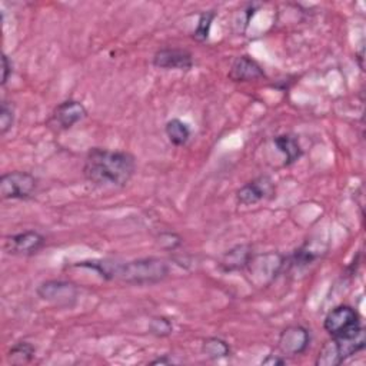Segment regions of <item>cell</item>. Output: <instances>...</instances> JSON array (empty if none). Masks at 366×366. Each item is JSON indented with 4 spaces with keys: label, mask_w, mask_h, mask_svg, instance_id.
Wrapping results in <instances>:
<instances>
[{
    "label": "cell",
    "mask_w": 366,
    "mask_h": 366,
    "mask_svg": "<svg viewBox=\"0 0 366 366\" xmlns=\"http://www.w3.org/2000/svg\"><path fill=\"white\" fill-rule=\"evenodd\" d=\"M76 267H83L96 272L106 280H120L134 286H149L164 280L169 274V264L160 257H139L127 262L113 259H92L74 263Z\"/></svg>",
    "instance_id": "6da1fadb"
},
{
    "label": "cell",
    "mask_w": 366,
    "mask_h": 366,
    "mask_svg": "<svg viewBox=\"0 0 366 366\" xmlns=\"http://www.w3.org/2000/svg\"><path fill=\"white\" fill-rule=\"evenodd\" d=\"M136 172V159L124 150L93 147L87 152L83 174L96 186L124 187Z\"/></svg>",
    "instance_id": "7a4b0ae2"
},
{
    "label": "cell",
    "mask_w": 366,
    "mask_h": 366,
    "mask_svg": "<svg viewBox=\"0 0 366 366\" xmlns=\"http://www.w3.org/2000/svg\"><path fill=\"white\" fill-rule=\"evenodd\" d=\"M366 346V330L362 325L342 335L332 336L319 350L316 357L317 366H337L347 357L363 350Z\"/></svg>",
    "instance_id": "3957f363"
},
{
    "label": "cell",
    "mask_w": 366,
    "mask_h": 366,
    "mask_svg": "<svg viewBox=\"0 0 366 366\" xmlns=\"http://www.w3.org/2000/svg\"><path fill=\"white\" fill-rule=\"evenodd\" d=\"M286 266V257L276 252L253 254L246 266L249 280L262 287L272 283Z\"/></svg>",
    "instance_id": "277c9868"
},
{
    "label": "cell",
    "mask_w": 366,
    "mask_h": 366,
    "mask_svg": "<svg viewBox=\"0 0 366 366\" xmlns=\"http://www.w3.org/2000/svg\"><path fill=\"white\" fill-rule=\"evenodd\" d=\"M37 187V179L21 170L7 172L0 176V196L6 200L30 199Z\"/></svg>",
    "instance_id": "5b68a950"
},
{
    "label": "cell",
    "mask_w": 366,
    "mask_h": 366,
    "mask_svg": "<svg viewBox=\"0 0 366 366\" xmlns=\"http://www.w3.org/2000/svg\"><path fill=\"white\" fill-rule=\"evenodd\" d=\"M37 296L57 307H70L76 303L79 287L76 283L61 279H50L40 283L36 289Z\"/></svg>",
    "instance_id": "8992f818"
},
{
    "label": "cell",
    "mask_w": 366,
    "mask_h": 366,
    "mask_svg": "<svg viewBox=\"0 0 366 366\" xmlns=\"http://www.w3.org/2000/svg\"><path fill=\"white\" fill-rule=\"evenodd\" d=\"M360 325V316L356 309L349 305L333 307L323 320V327L330 336L342 335Z\"/></svg>",
    "instance_id": "52a82bcc"
},
{
    "label": "cell",
    "mask_w": 366,
    "mask_h": 366,
    "mask_svg": "<svg viewBox=\"0 0 366 366\" xmlns=\"http://www.w3.org/2000/svg\"><path fill=\"white\" fill-rule=\"evenodd\" d=\"M310 330L302 325L285 327L277 339V347L283 355L297 356L307 350L310 345Z\"/></svg>",
    "instance_id": "ba28073f"
},
{
    "label": "cell",
    "mask_w": 366,
    "mask_h": 366,
    "mask_svg": "<svg viewBox=\"0 0 366 366\" xmlns=\"http://www.w3.org/2000/svg\"><path fill=\"white\" fill-rule=\"evenodd\" d=\"M46 244V237L37 230H24L4 239V250L9 254L30 256Z\"/></svg>",
    "instance_id": "9c48e42d"
},
{
    "label": "cell",
    "mask_w": 366,
    "mask_h": 366,
    "mask_svg": "<svg viewBox=\"0 0 366 366\" xmlns=\"http://www.w3.org/2000/svg\"><path fill=\"white\" fill-rule=\"evenodd\" d=\"M273 194H274V183L269 176L263 174L244 183L236 192V200L243 206H250L262 200L270 199Z\"/></svg>",
    "instance_id": "30bf717a"
},
{
    "label": "cell",
    "mask_w": 366,
    "mask_h": 366,
    "mask_svg": "<svg viewBox=\"0 0 366 366\" xmlns=\"http://www.w3.org/2000/svg\"><path fill=\"white\" fill-rule=\"evenodd\" d=\"M153 66L163 70H190L193 67V54L186 49L163 47L153 56Z\"/></svg>",
    "instance_id": "8fae6325"
},
{
    "label": "cell",
    "mask_w": 366,
    "mask_h": 366,
    "mask_svg": "<svg viewBox=\"0 0 366 366\" xmlns=\"http://www.w3.org/2000/svg\"><path fill=\"white\" fill-rule=\"evenodd\" d=\"M87 116V109L79 100L69 99L56 106L53 120L61 130H69Z\"/></svg>",
    "instance_id": "7c38bea8"
},
{
    "label": "cell",
    "mask_w": 366,
    "mask_h": 366,
    "mask_svg": "<svg viewBox=\"0 0 366 366\" xmlns=\"http://www.w3.org/2000/svg\"><path fill=\"white\" fill-rule=\"evenodd\" d=\"M253 254L254 253H253V249L250 244L240 243V244H236V246L230 247L229 250H226L220 256L217 264H219L220 270L224 273L244 270Z\"/></svg>",
    "instance_id": "4fadbf2b"
},
{
    "label": "cell",
    "mask_w": 366,
    "mask_h": 366,
    "mask_svg": "<svg viewBox=\"0 0 366 366\" xmlns=\"http://www.w3.org/2000/svg\"><path fill=\"white\" fill-rule=\"evenodd\" d=\"M264 77L262 66L250 56H239L232 63L229 79L233 81H253Z\"/></svg>",
    "instance_id": "5bb4252c"
},
{
    "label": "cell",
    "mask_w": 366,
    "mask_h": 366,
    "mask_svg": "<svg viewBox=\"0 0 366 366\" xmlns=\"http://www.w3.org/2000/svg\"><path fill=\"white\" fill-rule=\"evenodd\" d=\"M273 143H274L276 149L283 154L285 166H289V164L295 163L303 154V150L299 144V140L293 134H289V133L279 134L273 139Z\"/></svg>",
    "instance_id": "9a60e30c"
},
{
    "label": "cell",
    "mask_w": 366,
    "mask_h": 366,
    "mask_svg": "<svg viewBox=\"0 0 366 366\" xmlns=\"http://www.w3.org/2000/svg\"><path fill=\"white\" fill-rule=\"evenodd\" d=\"M164 133L172 144L183 146L189 142L192 130L186 122H183L180 119H170L164 124Z\"/></svg>",
    "instance_id": "2e32d148"
},
{
    "label": "cell",
    "mask_w": 366,
    "mask_h": 366,
    "mask_svg": "<svg viewBox=\"0 0 366 366\" xmlns=\"http://www.w3.org/2000/svg\"><path fill=\"white\" fill-rule=\"evenodd\" d=\"M202 352L209 359L217 360V359L227 357L230 355L232 349H230V345L224 339L217 337V336H210L203 340Z\"/></svg>",
    "instance_id": "e0dca14e"
},
{
    "label": "cell",
    "mask_w": 366,
    "mask_h": 366,
    "mask_svg": "<svg viewBox=\"0 0 366 366\" xmlns=\"http://www.w3.org/2000/svg\"><path fill=\"white\" fill-rule=\"evenodd\" d=\"M34 346L26 340H21V342H17L14 343L9 353H7V359L11 365H26V363H30L34 357Z\"/></svg>",
    "instance_id": "ac0fdd59"
},
{
    "label": "cell",
    "mask_w": 366,
    "mask_h": 366,
    "mask_svg": "<svg viewBox=\"0 0 366 366\" xmlns=\"http://www.w3.org/2000/svg\"><path fill=\"white\" fill-rule=\"evenodd\" d=\"M216 17V13L209 10V11H203L200 13L199 19H197V24H196V29L193 31V39L199 43H203L209 39V34H210V29H212V23Z\"/></svg>",
    "instance_id": "d6986e66"
},
{
    "label": "cell",
    "mask_w": 366,
    "mask_h": 366,
    "mask_svg": "<svg viewBox=\"0 0 366 366\" xmlns=\"http://www.w3.org/2000/svg\"><path fill=\"white\" fill-rule=\"evenodd\" d=\"M149 332L157 337L169 336L173 332V323L164 316H156L149 322Z\"/></svg>",
    "instance_id": "ffe728a7"
},
{
    "label": "cell",
    "mask_w": 366,
    "mask_h": 366,
    "mask_svg": "<svg viewBox=\"0 0 366 366\" xmlns=\"http://www.w3.org/2000/svg\"><path fill=\"white\" fill-rule=\"evenodd\" d=\"M14 123V106L10 102L3 100L0 104V133L4 136Z\"/></svg>",
    "instance_id": "44dd1931"
},
{
    "label": "cell",
    "mask_w": 366,
    "mask_h": 366,
    "mask_svg": "<svg viewBox=\"0 0 366 366\" xmlns=\"http://www.w3.org/2000/svg\"><path fill=\"white\" fill-rule=\"evenodd\" d=\"M159 242L160 244L164 247V249H169V250H174L177 246L182 244V237L179 234H176L174 232H164V233H160L159 236Z\"/></svg>",
    "instance_id": "7402d4cb"
},
{
    "label": "cell",
    "mask_w": 366,
    "mask_h": 366,
    "mask_svg": "<svg viewBox=\"0 0 366 366\" xmlns=\"http://www.w3.org/2000/svg\"><path fill=\"white\" fill-rule=\"evenodd\" d=\"M13 74V63L6 53H1V86H6Z\"/></svg>",
    "instance_id": "603a6c76"
},
{
    "label": "cell",
    "mask_w": 366,
    "mask_h": 366,
    "mask_svg": "<svg viewBox=\"0 0 366 366\" xmlns=\"http://www.w3.org/2000/svg\"><path fill=\"white\" fill-rule=\"evenodd\" d=\"M285 363H286V359L282 355H267L262 360V365H267V366H282Z\"/></svg>",
    "instance_id": "cb8c5ba5"
},
{
    "label": "cell",
    "mask_w": 366,
    "mask_h": 366,
    "mask_svg": "<svg viewBox=\"0 0 366 366\" xmlns=\"http://www.w3.org/2000/svg\"><path fill=\"white\" fill-rule=\"evenodd\" d=\"M169 363H173V360L169 359L166 355L163 357H157L150 362V365H169Z\"/></svg>",
    "instance_id": "d4e9b609"
}]
</instances>
